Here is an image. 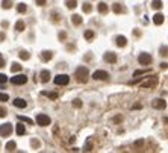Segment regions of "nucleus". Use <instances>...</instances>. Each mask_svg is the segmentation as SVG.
Listing matches in <instances>:
<instances>
[{
  "label": "nucleus",
  "instance_id": "nucleus-45",
  "mask_svg": "<svg viewBox=\"0 0 168 153\" xmlns=\"http://www.w3.org/2000/svg\"><path fill=\"white\" fill-rule=\"evenodd\" d=\"M143 144H144V141H143V139H139V141H136V143H135V145H136V147H141Z\"/></svg>",
  "mask_w": 168,
  "mask_h": 153
},
{
  "label": "nucleus",
  "instance_id": "nucleus-33",
  "mask_svg": "<svg viewBox=\"0 0 168 153\" xmlns=\"http://www.w3.org/2000/svg\"><path fill=\"white\" fill-rule=\"evenodd\" d=\"M160 56H168V47L167 45H164V47H160Z\"/></svg>",
  "mask_w": 168,
  "mask_h": 153
},
{
  "label": "nucleus",
  "instance_id": "nucleus-7",
  "mask_svg": "<svg viewBox=\"0 0 168 153\" xmlns=\"http://www.w3.org/2000/svg\"><path fill=\"white\" fill-rule=\"evenodd\" d=\"M68 82H70V77L67 74H58L55 77V83L56 85H68Z\"/></svg>",
  "mask_w": 168,
  "mask_h": 153
},
{
  "label": "nucleus",
  "instance_id": "nucleus-51",
  "mask_svg": "<svg viewBox=\"0 0 168 153\" xmlns=\"http://www.w3.org/2000/svg\"><path fill=\"white\" fill-rule=\"evenodd\" d=\"M164 123H165V124H168V117H165V118H164Z\"/></svg>",
  "mask_w": 168,
  "mask_h": 153
},
{
  "label": "nucleus",
  "instance_id": "nucleus-12",
  "mask_svg": "<svg viewBox=\"0 0 168 153\" xmlns=\"http://www.w3.org/2000/svg\"><path fill=\"white\" fill-rule=\"evenodd\" d=\"M115 43H117L118 47H126V45H127V38L123 37V35H118L115 38Z\"/></svg>",
  "mask_w": 168,
  "mask_h": 153
},
{
  "label": "nucleus",
  "instance_id": "nucleus-11",
  "mask_svg": "<svg viewBox=\"0 0 168 153\" xmlns=\"http://www.w3.org/2000/svg\"><path fill=\"white\" fill-rule=\"evenodd\" d=\"M165 21V17H164V14H160V12H156V14L153 15V23L156 24V26H160Z\"/></svg>",
  "mask_w": 168,
  "mask_h": 153
},
{
  "label": "nucleus",
  "instance_id": "nucleus-21",
  "mask_svg": "<svg viewBox=\"0 0 168 153\" xmlns=\"http://www.w3.org/2000/svg\"><path fill=\"white\" fill-rule=\"evenodd\" d=\"M15 29H17L18 32H23V30L26 29V24H24L23 20H18V21L15 23Z\"/></svg>",
  "mask_w": 168,
  "mask_h": 153
},
{
  "label": "nucleus",
  "instance_id": "nucleus-4",
  "mask_svg": "<svg viewBox=\"0 0 168 153\" xmlns=\"http://www.w3.org/2000/svg\"><path fill=\"white\" fill-rule=\"evenodd\" d=\"M36 124L39 126H49L50 124V117L49 115H45V114H38L36 115Z\"/></svg>",
  "mask_w": 168,
  "mask_h": 153
},
{
  "label": "nucleus",
  "instance_id": "nucleus-41",
  "mask_svg": "<svg viewBox=\"0 0 168 153\" xmlns=\"http://www.w3.org/2000/svg\"><path fill=\"white\" fill-rule=\"evenodd\" d=\"M121 120H123V117H121V115H117L115 118H114V123H120Z\"/></svg>",
  "mask_w": 168,
  "mask_h": 153
},
{
  "label": "nucleus",
  "instance_id": "nucleus-28",
  "mask_svg": "<svg viewBox=\"0 0 168 153\" xmlns=\"http://www.w3.org/2000/svg\"><path fill=\"white\" fill-rule=\"evenodd\" d=\"M15 147H17V144L14 141H9L8 144H6V150H8V152H14Z\"/></svg>",
  "mask_w": 168,
  "mask_h": 153
},
{
  "label": "nucleus",
  "instance_id": "nucleus-5",
  "mask_svg": "<svg viewBox=\"0 0 168 153\" xmlns=\"http://www.w3.org/2000/svg\"><path fill=\"white\" fill-rule=\"evenodd\" d=\"M92 77L96 79V81H107V79H109V73L103 71V70H97V71H94Z\"/></svg>",
  "mask_w": 168,
  "mask_h": 153
},
{
  "label": "nucleus",
  "instance_id": "nucleus-22",
  "mask_svg": "<svg viewBox=\"0 0 168 153\" xmlns=\"http://www.w3.org/2000/svg\"><path fill=\"white\" fill-rule=\"evenodd\" d=\"M162 6H164L162 0H153V2H151V8L153 9H160Z\"/></svg>",
  "mask_w": 168,
  "mask_h": 153
},
{
  "label": "nucleus",
  "instance_id": "nucleus-10",
  "mask_svg": "<svg viewBox=\"0 0 168 153\" xmlns=\"http://www.w3.org/2000/svg\"><path fill=\"white\" fill-rule=\"evenodd\" d=\"M105 61L107 64H115L117 62V55L114 52H107V53H105Z\"/></svg>",
  "mask_w": 168,
  "mask_h": 153
},
{
  "label": "nucleus",
  "instance_id": "nucleus-8",
  "mask_svg": "<svg viewBox=\"0 0 168 153\" xmlns=\"http://www.w3.org/2000/svg\"><path fill=\"white\" fill-rule=\"evenodd\" d=\"M151 106L154 109H165L167 108V102L164 100V99H156V100L151 102Z\"/></svg>",
  "mask_w": 168,
  "mask_h": 153
},
{
  "label": "nucleus",
  "instance_id": "nucleus-26",
  "mask_svg": "<svg viewBox=\"0 0 168 153\" xmlns=\"http://www.w3.org/2000/svg\"><path fill=\"white\" fill-rule=\"evenodd\" d=\"M30 145H32L33 149H39V147H41V143H39L36 138H32L30 139Z\"/></svg>",
  "mask_w": 168,
  "mask_h": 153
},
{
  "label": "nucleus",
  "instance_id": "nucleus-49",
  "mask_svg": "<svg viewBox=\"0 0 168 153\" xmlns=\"http://www.w3.org/2000/svg\"><path fill=\"white\" fill-rule=\"evenodd\" d=\"M133 34H135L136 37H141V32L139 30H133Z\"/></svg>",
  "mask_w": 168,
  "mask_h": 153
},
{
  "label": "nucleus",
  "instance_id": "nucleus-44",
  "mask_svg": "<svg viewBox=\"0 0 168 153\" xmlns=\"http://www.w3.org/2000/svg\"><path fill=\"white\" fill-rule=\"evenodd\" d=\"M2 67H5V59H3V56L0 55V68Z\"/></svg>",
  "mask_w": 168,
  "mask_h": 153
},
{
  "label": "nucleus",
  "instance_id": "nucleus-6",
  "mask_svg": "<svg viewBox=\"0 0 168 153\" xmlns=\"http://www.w3.org/2000/svg\"><path fill=\"white\" fill-rule=\"evenodd\" d=\"M156 85H158V77H156V76H153V77L147 79L145 82L141 83V88H154Z\"/></svg>",
  "mask_w": 168,
  "mask_h": 153
},
{
  "label": "nucleus",
  "instance_id": "nucleus-24",
  "mask_svg": "<svg viewBox=\"0 0 168 153\" xmlns=\"http://www.w3.org/2000/svg\"><path fill=\"white\" fill-rule=\"evenodd\" d=\"M43 96L49 97V99H53V100H56V99H58V92H49V91H44V92H43Z\"/></svg>",
  "mask_w": 168,
  "mask_h": 153
},
{
  "label": "nucleus",
  "instance_id": "nucleus-19",
  "mask_svg": "<svg viewBox=\"0 0 168 153\" xmlns=\"http://www.w3.org/2000/svg\"><path fill=\"white\" fill-rule=\"evenodd\" d=\"M65 6L68 9H74L77 6V0H65Z\"/></svg>",
  "mask_w": 168,
  "mask_h": 153
},
{
  "label": "nucleus",
  "instance_id": "nucleus-25",
  "mask_svg": "<svg viewBox=\"0 0 168 153\" xmlns=\"http://www.w3.org/2000/svg\"><path fill=\"white\" fill-rule=\"evenodd\" d=\"M17 11L20 12V14H24V12L28 11V6H26L24 3H18L17 5Z\"/></svg>",
  "mask_w": 168,
  "mask_h": 153
},
{
  "label": "nucleus",
  "instance_id": "nucleus-16",
  "mask_svg": "<svg viewBox=\"0 0 168 153\" xmlns=\"http://www.w3.org/2000/svg\"><path fill=\"white\" fill-rule=\"evenodd\" d=\"M12 103H14V106H17V108H26V106H28L26 100H23V99H15Z\"/></svg>",
  "mask_w": 168,
  "mask_h": 153
},
{
  "label": "nucleus",
  "instance_id": "nucleus-37",
  "mask_svg": "<svg viewBox=\"0 0 168 153\" xmlns=\"http://www.w3.org/2000/svg\"><path fill=\"white\" fill-rule=\"evenodd\" d=\"M6 115H8V112H6V109L3 108V106H0V117H6Z\"/></svg>",
  "mask_w": 168,
  "mask_h": 153
},
{
  "label": "nucleus",
  "instance_id": "nucleus-48",
  "mask_svg": "<svg viewBox=\"0 0 168 153\" xmlns=\"http://www.w3.org/2000/svg\"><path fill=\"white\" fill-rule=\"evenodd\" d=\"M8 24H9L8 21H2V26H3V28H8Z\"/></svg>",
  "mask_w": 168,
  "mask_h": 153
},
{
  "label": "nucleus",
  "instance_id": "nucleus-46",
  "mask_svg": "<svg viewBox=\"0 0 168 153\" xmlns=\"http://www.w3.org/2000/svg\"><path fill=\"white\" fill-rule=\"evenodd\" d=\"M160 68H162V70L164 68H168V64L167 62H162V64H160Z\"/></svg>",
  "mask_w": 168,
  "mask_h": 153
},
{
  "label": "nucleus",
  "instance_id": "nucleus-42",
  "mask_svg": "<svg viewBox=\"0 0 168 153\" xmlns=\"http://www.w3.org/2000/svg\"><path fill=\"white\" fill-rule=\"evenodd\" d=\"M35 2H36L38 6H44L45 5V0H35Z\"/></svg>",
  "mask_w": 168,
  "mask_h": 153
},
{
  "label": "nucleus",
  "instance_id": "nucleus-13",
  "mask_svg": "<svg viewBox=\"0 0 168 153\" xmlns=\"http://www.w3.org/2000/svg\"><path fill=\"white\" fill-rule=\"evenodd\" d=\"M39 76H41L39 79H41L43 83H47V82L50 81V71H49V70H43L41 73H39Z\"/></svg>",
  "mask_w": 168,
  "mask_h": 153
},
{
  "label": "nucleus",
  "instance_id": "nucleus-29",
  "mask_svg": "<svg viewBox=\"0 0 168 153\" xmlns=\"http://www.w3.org/2000/svg\"><path fill=\"white\" fill-rule=\"evenodd\" d=\"M82 9H83V12H86V14H90V12L92 11V5H91V3H83Z\"/></svg>",
  "mask_w": 168,
  "mask_h": 153
},
{
  "label": "nucleus",
  "instance_id": "nucleus-20",
  "mask_svg": "<svg viewBox=\"0 0 168 153\" xmlns=\"http://www.w3.org/2000/svg\"><path fill=\"white\" fill-rule=\"evenodd\" d=\"M15 132H17V135H24V134H26V128H24V124L18 123V124H17Z\"/></svg>",
  "mask_w": 168,
  "mask_h": 153
},
{
  "label": "nucleus",
  "instance_id": "nucleus-30",
  "mask_svg": "<svg viewBox=\"0 0 168 153\" xmlns=\"http://www.w3.org/2000/svg\"><path fill=\"white\" fill-rule=\"evenodd\" d=\"M2 8H3V9L12 8V2H11V0H3V2H2Z\"/></svg>",
  "mask_w": 168,
  "mask_h": 153
},
{
  "label": "nucleus",
  "instance_id": "nucleus-50",
  "mask_svg": "<svg viewBox=\"0 0 168 153\" xmlns=\"http://www.w3.org/2000/svg\"><path fill=\"white\" fill-rule=\"evenodd\" d=\"M5 39V34H0V41H3Z\"/></svg>",
  "mask_w": 168,
  "mask_h": 153
},
{
  "label": "nucleus",
  "instance_id": "nucleus-36",
  "mask_svg": "<svg viewBox=\"0 0 168 153\" xmlns=\"http://www.w3.org/2000/svg\"><path fill=\"white\" fill-rule=\"evenodd\" d=\"M58 37H59V39H61V41H65V38H67V32H64V30H62V32H59V35H58Z\"/></svg>",
  "mask_w": 168,
  "mask_h": 153
},
{
  "label": "nucleus",
  "instance_id": "nucleus-3",
  "mask_svg": "<svg viewBox=\"0 0 168 153\" xmlns=\"http://www.w3.org/2000/svg\"><path fill=\"white\" fill-rule=\"evenodd\" d=\"M12 134V124L11 123H5L0 126V136H9Z\"/></svg>",
  "mask_w": 168,
  "mask_h": 153
},
{
  "label": "nucleus",
  "instance_id": "nucleus-43",
  "mask_svg": "<svg viewBox=\"0 0 168 153\" xmlns=\"http://www.w3.org/2000/svg\"><path fill=\"white\" fill-rule=\"evenodd\" d=\"M85 150H86V152H90V150H92V144H91V143H88V144H86V145H85Z\"/></svg>",
  "mask_w": 168,
  "mask_h": 153
},
{
  "label": "nucleus",
  "instance_id": "nucleus-1",
  "mask_svg": "<svg viewBox=\"0 0 168 153\" xmlns=\"http://www.w3.org/2000/svg\"><path fill=\"white\" fill-rule=\"evenodd\" d=\"M76 79H77V82L80 83H86L88 82V79H90V71L86 67H79L76 70Z\"/></svg>",
  "mask_w": 168,
  "mask_h": 153
},
{
  "label": "nucleus",
  "instance_id": "nucleus-34",
  "mask_svg": "<svg viewBox=\"0 0 168 153\" xmlns=\"http://www.w3.org/2000/svg\"><path fill=\"white\" fill-rule=\"evenodd\" d=\"M9 100V96L8 94H3V92H0V102H8Z\"/></svg>",
  "mask_w": 168,
  "mask_h": 153
},
{
  "label": "nucleus",
  "instance_id": "nucleus-9",
  "mask_svg": "<svg viewBox=\"0 0 168 153\" xmlns=\"http://www.w3.org/2000/svg\"><path fill=\"white\" fill-rule=\"evenodd\" d=\"M11 82L14 83V85H23L28 82V77H26L24 74H18V76H14L11 79Z\"/></svg>",
  "mask_w": 168,
  "mask_h": 153
},
{
  "label": "nucleus",
  "instance_id": "nucleus-17",
  "mask_svg": "<svg viewBox=\"0 0 168 153\" xmlns=\"http://www.w3.org/2000/svg\"><path fill=\"white\" fill-rule=\"evenodd\" d=\"M97 9H98V12L100 14H106L107 11H109V8H107V5L105 3V2H102V3H98V6H97Z\"/></svg>",
  "mask_w": 168,
  "mask_h": 153
},
{
  "label": "nucleus",
  "instance_id": "nucleus-23",
  "mask_svg": "<svg viewBox=\"0 0 168 153\" xmlns=\"http://www.w3.org/2000/svg\"><path fill=\"white\" fill-rule=\"evenodd\" d=\"M21 64H18V62H14V64H12L11 65V71L12 73H18V71H21Z\"/></svg>",
  "mask_w": 168,
  "mask_h": 153
},
{
  "label": "nucleus",
  "instance_id": "nucleus-32",
  "mask_svg": "<svg viewBox=\"0 0 168 153\" xmlns=\"http://www.w3.org/2000/svg\"><path fill=\"white\" fill-rule=\"evenodd\" d=\"M20 58H21V59H24V61H26V59H29V58H30V55H29V52L23 50V52H20Z\"/></svg>",
  "mask_w": 168,
  "mask_h": 153
},
{
  "label": "nucleus",
  "instance_id": "nucleus-15",
  "mask_svg": "<svg viewBox=\"0 0 168 153\" xmlns=\"http://www.w3.org/2000/svg\"><path fill=\"white\" fill-rule=\"evenodd\" d=\"M52 58H53V52H50V50H45V52H43V53H41V59H43L44 62L50 61Z\"/></svg>",
  "mask_w": 168,
  "mask_h": 153
},
{
  "label": "nucleus",
  "instance_id": "nucleus-31",
  "mask_svg": "<svg viewBox=\"0 0 168 153\" xmlns=\"http://www.w3.org/2000/svg\"><path fill=\"white\" fill-rule=\"evenodd\" d=\"M52 20H53V21H55V23H58L59 20H61V15H59L56 11H53V12H52Z\"/></svg>",
  "mask_w": 168,
  "mask_h": 153
},
{
  "label": "nucleus",
  "instance_id": "nucleus-35",
  "mask_svg": "<svg viewBox=\"0 0 168 153\" xmlns=\"http://www.w3.org/2000/svg\"><path fill=\"white\" fill-rule=\"evenodd\" d=\"M73 106H74V108H82V102H80L79 99H76V100H73Z\"/></svg>",
  "mask_w": 168,
  "mask_h": 153
},
{
  "label": "nucleus",
  "instance_id": "nucleus-38",
  "mask_svg": "<svg viewBox=\"0 0 168 153\" xmlns=\"http://www.w3.org/2000/svg\"><path fill=\"white\" fill-rule=\"evenodd\" d=\"M150 70H138V71H135L133 73V76H139V74H144V73H149Z\"/></svg>",
  "mask_w": 168,
  "mask_h": 153
},
{
  "label": "nucleus",
  "instance_id": "nucleus-47",
  "mask_svg": "<svg viewBox=\"0 0 168 153\" xmlns=\"http://www.w3.org/2000/svg\"><path fill=\"white\" fill-rule=\"evenodd\" d=\"M141 108H143V106H141L139 103H136V105H133V109H141Z\"/></svg>",
  "mask_w": 168,
  "mask_h": 153
},
{
  "label": "nucleus",
  "instance_id": "nucleus-40",
  "mask_svg": "<svg viewBox=\"0 0 168 153\" xmlns=\"http://www.w3.org/2000/svg\"><path fill=\"white\" fill-rule=\"evenodd\" d=\"M6 81H8V77H6L5 74H2V73H0V83H5Z\"/></svg>",
  "mask_w": 168,
  "mask_h": 153
},
{
  "label": "nucleus",
  "instance_id": "nucleus-27",
  "mask_svg": "<svg viewBox=\"0 0 168 153\" xmlns=\"http://www.w3.org/2000/svg\"><path fill=\"white\" fill-rule=\"evenodd\" d=\"M83 37H85V39H88V41H92V38H94V32H92V30H85Z\"/></svg>",
  "mask_w": 168,
  "mask_h": 153
},
{
  "label": "nucleus",
  "instance_id": "nucleus-39",
  "mask_svg": "<svg viewBox=\"0 0 168 153\" xmlns=\"http://www.w3.org/2000/svg\"><path fill=\"white\" fill-rule=\"evenodd\" d=\"M18 118H20V120H21V121H26V123H29V124H32V123H33V121H32V120H30V118H28V117H21V115H20Z\"/></svg>",
  "mask_w": 168,
  "mask_h": 153
},
{
  "label": "nucleus",
  "instance_id": "nucleus-2",
  "mask_svg": "<svg viewBox=\"0 0 168 153\" xmlns=\"http://www.w3.org/2000/svg\"><path fill=\"white\" fill-rule=\"evenodd\" d=\"M151 61H153V58H151V55H149V53H141V55L138 56V62L141 65H150Z\"/></svg>",
  "mask_w": 168,
  "mask_h": 153
},
{
  "label": "nucleus",
  "instance_id": "nucleus-14",
  "mask_svg": "<svg viewBox=\"0 0 168 153\" xmlns=\"http://www.w3.org/2000/svg\"><path fill=\"white\" fill-rule=\"evenodd\" d=\"M83 21V18L82 15H79V14H74V15H71V23L74 24V26H80Z\"/></svg>",
  "mask_w": 168,
  "mask_h": 153
},
{
  "label": "nucleus",
  "instance_id": "nucleus-18",
  "mask_svg": "<svg viewBox=\"0 0 168 153\" xmlns=\"http://www.w3.org/2000/svg\"><path fill=\"white\" fill-rule=\"evenodd\" d=\"M112 11L115 12V14H121V12H124L123 6L120 5V3H114V5H112Z\"/></svg>",
  "mask_w": 168,
  "mask_h": 153
}]
</instances>
